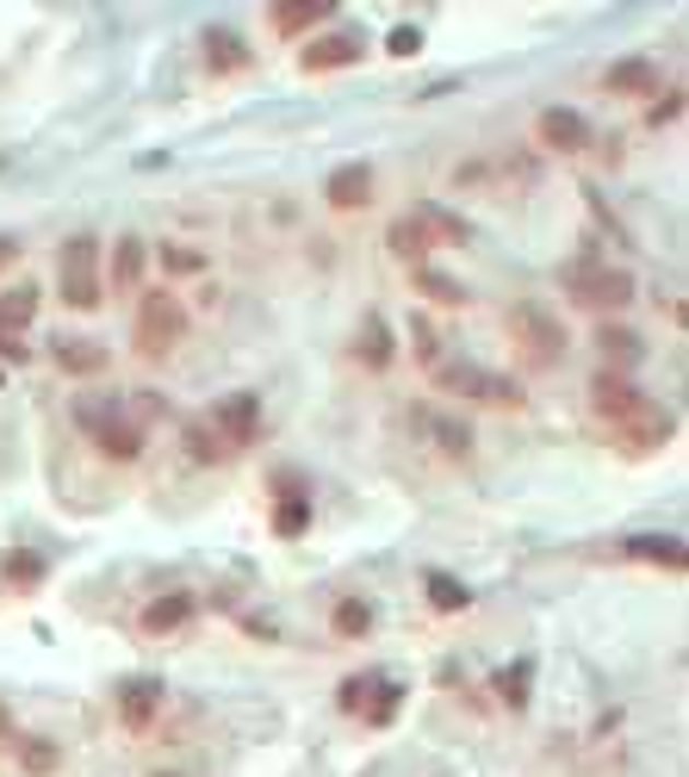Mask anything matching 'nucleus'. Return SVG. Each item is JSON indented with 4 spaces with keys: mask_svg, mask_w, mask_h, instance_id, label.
<instances>
[{
    "mask_svg": "<svg viewBox=\"0 0 689 777\" xmlns=\"http://www.w3.org/2000/svg\"><path fill=\"white\" fill-rule=\"evenodd\" d=\"M162 679H118V709H125V721L131 728H150L155 721V709H162Z\"/></svg>",
    "mask_w": 689,
    "mask_h": 777,
    "instance_id": "4468645a",
    "label": "nucleus"
},
{
    "mask_svg": "<svg viewBox=\"0 0 689 777\" xmlns=\"http://www.w3.org/2000/svg\"><path fill=\"white\" fill-rule=\"evenodd\" d=\"M410 280H417V292H429V299H441V305H466V287L447 280V274H435V268H410Z\"/></svg>",
    "mask_w": 689,
    "mask_h": 777,
    "instance_id": "7c9ffc66",
    "label": "nucleus"
},
{
    "mask_svg": "<svg viewBox=\"0 0 689 777\" xmlns=\"http://www.w3.org/2000/svg\"><path fill=\"white\" fill-rule=\"evenodd\" d=\"M652 62H621V69H609V76H603V88H609V94H646L652 88Z\"/></svg>",
    "mask_w": 689,
    "mask_h": 777,
    "instance_id": "c85d7f7f",
    "label": "nucleus"
},
{
    "mask_svg": "<svg viewBox=\"0 0 689 777\" xmlns=\"http://www.w3.org/2000/svg\"><path fill=\"white\" fill-rule=\"evenodd\" d=\"M621 554H628V560H646V566H665V572H684L689 566V547L677 542V535H633V542H621Z\"/></svg>",
    "mask_w": 689,
    "mask_h": 777,
    "instance_id": "f3484780",
    "label": "nucleus"
},
{
    "mask_svg": "<svg viewBox=\"0 0 689 777\" xmlns=\"http://www.w3.org/2000/svg\"><path fill=\"white\" fill-rule=\"evenodd\" d=\"M57 287H62V305H69V311H100V299H106V280H100V236H94V231L69 236L62 268H57Z\"/></svg>",
    "mask_w": 689,
    "mask_h": 777,
    "instance_id": "7ed1b4c3",
    "label": "nucleus"
},
{
    "mask_svg": "<svg viewBox=\"0 0 689 777\" xmlns=\"http://www.w3.org/2000/svg\"><path fill=\"white\" fill-rule=\"evenodd\" d=\"M385 50H392V57H417V50H422V32H417V25H392Z\"/></svg>",
    "mask_w": 689,
    "mask_h": 777,
    "instance_id": "f704fd0d",
    "label": "nucleus"
},
{
    "mask_svg": "<svg viewBox=\"0 0 689 777\" xmlns=\"http://www.w3.org/2000/svg\"><path fill=\"white\" fill-rule=\"evenodd\" d=\"M0 579L13 584V591H38V584H44V560L32 554V547H20V554L0 560Z\"/></svg>",
    "mask_w": 689,
    "mask_h": 777,
    "instance_id": "b1692460",
    "label": "nucleus"
},
{
    "mask_svg": "<svg viewBox=\"0 0 689 777\" xmlns=\"http://www.w3.org/2000/svg\"><path fill=\"white\" fill-rule=\"evenodd\" d=\"M13 740L20 734H13V716H7V703H0V746H13Z\"/></svg>",
    "mask_w": 689,
    "mask_h": 777,
    "instance_id": "ea45409f",
    "label": "nucleus"
},
{
    "mask_svg": "<svg viewBox=\"0 0 689 777\" xmlns=\"http://www.w3.org/2000/svg\"><path fill=\"white\" fill-rule=\"evenodd\" d=\"M528 679H535V665L522 660L516 672H503V679H498V697L510 703V709H528Z\"/></svg>",
    "mask_w": 689,
    "mask_h": 777,
    "instance_id": "473e14b6",
    "label": "nucleus"
},
{
    "mask_svg": "<svg viewBox=\"0 0 689 777\" xmlns=\"http://www.w3.org/2000/svg\"><path fill=\"white\" fill-rule=\"evenodd\" d=\"M422 591H429V603H435L441 616H459V610H466V584L454 579V572H429V579H422Z\"/></svg>",
    "mask_w": 689,
    "mask_h": 777,
    "instance_id": "a878e982",
    "label": "nucleus"
},
{
    "mask_svg": "<svg viewBox=\"0 0 689 777\" xmlns=\"http://www.w3.org/2000/svg\"><path fill=\"white\" fill-rule=\"evenodd\" d=\"M187 454H192V461H199V466H218V461H224V454H230V448L218 442V436H211L206 424H192V429H187Z\"/></svg>",
    "mask_w": 689,
    "mask_h": 777,
    "instance_id": "2f4dec72",
    "label": "nucleus"
},
{
    "mask_svg": "<svg viewBox=\"0 0 689 777\" xmlns=\"http://www.w3.org/2000/svg\"><path fill=\"white\" fill-rule=\"evenodd\" d=\"M677 113H684V88H670V94L665 100H658V106H652V125H670V118H677Z\"/></svg>",
    "mask_w": 689,
    "mask_h": 777,
    "instance_id": "c9c22d12",
    "label": "nucleus"
},
{
    "mask_svg": "<svg viewBox=\"0 0 689 777\" xmlns=\"http://www.w3.org/2000/svg\"><path fill=\"white\" fill-rule=\"evenodd\" d=\"M57 368L62 373H100L106 368V349H100V343H57Z\"/></svg>",
    "mask_w": 689,
    "mask_h": 777,
    "instance_id": "cd10ccee",
    "label": "nucleus"
},
{
    "mask_svg": "<svg viewBox=\"0 0 689 777\" xmlns=\"http://www.w3.org/2000/svg\"><path fill=\"white\" fill-rule=\"evenodd\" d=\"M32 311H38V287H13V292H7V299H0V343H7V330H25Z\"/></svg>",
    "mask_w": 689,
    "mask_h": 777,
    "instance_id": "393cba45",
    "label": "nucleus"
},
{
    "mask_svg": "<svg viewBox=\"0 0 689 777\" xmlns=\"http://www.w3.org/2000/svg\"><path fill=\"white\" fill-rule=\"evenodd\" d=\"M441 429V442L454 448V454H466V448H472V436H466V424H435Z\"/></svg>",
    "mask_w": 689,
    "mask_h": 777,
    "instance_id": "4c0bfd02",
    "label": "nucleus"
},
{
    "mask_svg": "<svg viewBox=\"0 0 689 777\" xmlns=\"http://www.w3.org/2000/svg\"><path fill=\"white\" fill-rule=\"evenodd\" d=\"M187 336V305L168 299V292H143V305H137V324H131V343L143 361H162Z\"/></svg>",
    "mask_w": 689,
    "mask_h": 777,
    "instance_id": "20e7f679",
    "label": "nucleus"
},
{
    "mask_svg": "<svg viewBox=\"0 0 689 777\" xmlns=\"http://www.w3.org/2000/svg\"><path fill=\"white\" fill-rule=\"evenodd\" d=\"M211 436L224 448H249V442H261V398L255 392H230V398H218L211 405Z\"/></svg>",
    "mask_w": 689,
    "mask_h": 777,
    "instance_id": "0eeeda50",
    "label": "nucleus"
},
{
    "mask_svg": "<svg viewBox=\"0 0 689 777\" xmlns=\"http://www.w3.org/2000/svg\"><path fill=\"white\" fill-rule=\"evenodd\" d=\"M398 703H404V684H373V679H366V703H361V716L373 721V728H385V721L398 716Z\"/></svg>",
    "mask_w": 689,
    "mask_h": 777,
    "instance_id": "bb28decb",
    "label": "nucleus"
},
{
    "mask_svg": "<svg viewBox=\"0 0 689 777\" xmlns=\"http://www.w3.org/2000/svg\"><path fill=\"white\" fill-rule=\"evenodd\" d=\"M329 13H336L329 0H280V7H273V32H280V38H305V32H317Z\"/></svg>",
    "mask_w": 689,
    "mask_h": 777,
    "instance_id": "a211bd4d",
    "label": "nucleus"
},
{
    "mask_svg": "<svg viewBox=\"0 0 689 777\" xmlns=\"http://www.w3.org/2000/svg\"><path fill=\"white\" fill-rule=\"evenodd\" d=\"M354 361H366L373 373H385L392 361H398V349H392V330H385L379 311H366V317H361V330H354Z\"/></svg>",
    "mask_w": 689,
    "mask_h": 777,
    "instance_id": "dca6fc26",
    "label": "nucleus"
},
{
    "mask_svg": "<svg viewBox=\"0 0 689 777\" xmlns=\"http://www.w3.org/2000/svg\"><path fill=\"white\" fill-rule=\"evenodd\" d=\"M155 777H174V772H155Z\"/></svg>",
    "mask_w": 689,
    "mask_h": 777,
    "instance_id": "a19ab883",
    "label": "nucleus"
},
{
    "mask_svg": "<svg viewBox=\"0 0 689 777\" xmlns=\"http://www.w3.org/2000/svg\"><path fill=\"white\" fill-rule=\"evenodd\" d=\"M435 386L454 392V398H479V405H503V410H522V386L510 373H484L472 361H435Z\"/></svg>",
    "mask_w": 689,
    "mask_h": 777,
    "instance_id": "39448f33",
    "label": "nucleus"
},
{
    "mask_svg": "<svg viewBox=\"0 0 689 777\" xmlns=\"http://www.w3.org/2000/svg\"><path fill=\"white\" fill-rule=\"evenodd\" d=\"M559 292H565L577 311H628L633 274L609 268V262H572V268L559 274Z\"/></svg>",
    "mask_w": 689,
    "mask_h": 777,
    "instance_id": "f03ea898",
    "label": "nucleus"
},
{
    "mask_svg": "<svg viewBox=\"0 0 689 777\" xmlns=\"http://www.w3.org/2000/svg\"><path fill=\"white\" fill-rule=\"evenodd\" d=\"M311 529V498L299 491V479H280V505H273V535H287V542H299Z\"/></svg>",
    "mask_w": 689,
    "mask_h": 777,
    "instance_id": "6ab92c4d",
    "label": "nucleus"
},
{
    "mask_svg": "<svg viewBox=\"0 0 689 777\" xmlns=\"http://www.w3.org/2000/svg\"><path fill=\"white\" fill-rule=\"evenodd\" d=\"M206 62L218 69V76H236V69H249V44L236 38L230 25H211L206 32Z\"/></svg>",
    "mask_w": 689,
    "mask_h": 777,
    "instance_id": "aec40b11",
    "label": "nucleus"
},
{
    "mask_svg": "<svg viewBox=\"0 0 689 777\" xmlns=\"http://www.w3.org/2000/svg\"><path fill=\"white\" fill-rule=\"evenodd\" d=\"M329 628H336L342 641L373 635V603H366V598H342V603H336V616H329Z\"/></svg>",
    "mask_w": 689,
    "mask_h": 777,
    "instance_id": "4be33fe9",
    "label": "nucleus"
},
{
    "mask_svg": "<svg viewBox=\"0 0 689 777\" xmlns=\"http://www.w3.org/2000/svg\"><path fill=\"white\" fill-rule=\"evenodd\" d=\"M591 405H596V417L609 429H621L628 417H640V410L652 405L646 392L633 386V380H621V373H596V386H591Z\"/></svg>",
    "mask_w": 689,
    "mask_h": 777,
    "instance_id": "1a4fd4ad",
    "label": "nucleus"
},
{
    "mask_svg": "<svg viewBox=\"0 0 689 777\" xmlns=\"http://www.w3.org/2000/svg\"><path fill=\"white\" fill-rule=\"evenodd\" d=\"M540 143L572 155V150H584V143H591V125H584L572 106H547V113H540Z\"/></svg>",
    "mask_w": 689,
    "mask_h": 777,
    "instance_id": "2eb2a0df",
    "label": "nucleus"
},
{
    "mask_svg": "<svg viewBox=\"0 0 689 777\" xmlns=\"http://www.w3.org/2000/svg\"><path fill=\"white\" fill-rule=\"evenodd\" d=\"M143 236H118L113 250V292H137V280H143Z\"/></svg>",
    "mask_w": 689,
    "mask_h": 777,
    "instance_id": "412c9836",
    "label": "nucleus"
},
{
    "mask_svg": "<svg viewBox=\"0 0 689 777\" xmlns=\"http://www.w3.org/2000/svg\"><path fill=\"white\" fill-rule=\"evenodd\" d=\"M336 703H342L348 716H361V703H366V679H348L342 691H336Z\"/></svg>",
    "mask_w": 689,
    "mask_h": 777,
    "instance_id": "e433bc0d",
    "label": "nucleus"
},
{
    "mask_svg": "<svg viewBox=\"0 0 689 777\" xmlns=\"http://www.w3.org/2000/svg\"><path fill=\"white\" fill-rule=\"evenodd\" d=\"M366 57V38L361 32H324V38H305V50H299V62H305L311 76H336V69H348V62Z\"/></svg>",
    "mask_w": 689,
    "mask_h": 777,
    "instance_id": "9d476101",
    "label": "nucleus"
},
{
    "mask_svg": "<svg viewBox=\"0 0 689 777\" xmlns=\"http://www.w3.org/2000/svg\"><path fill=\"white\" fill-rule=\"evenodd\" d=\"M192 616H199V603H192L187 591H162V598L143 603V635H155V641H162V635H180Z\"/></svg>",
    "mask_w": 689,
    "mask_h": 777,
    "instance_id": "f8f14e48",
    "label": "nucleus"
},
{
    "mask_svg": "<svg viewBox=\"0 0 689 777\" xmlns=\"http://www.w3.org/2000/svg\"><path fill=\"white\" fill-rule=\"evenodd\" d=\"M7 262H20V236L0 231V268H7Z\"/></svg>",
    "mask_w": 689,
    "mask_h": 777,
    "instance_id": "58836bf2",
    "label": "nucleus"
},
{
    "mask_svg": "<svg viewBox=\"0 0 689 777\" xmlns=\"http://www.w3.org/2000/svg\"><path fill=\"white\" fill-rule=\"evenodd\" d=\"M510 343L522 349L528 368H559V361H565V330H559V317H547L540 305L510 311Z\"/></svg>",
    "mask_w": 689,
    "mask_h": 777,
    "instance_id": "423d86ee",
    "label": "nucleus"
},
{
    "mask_svg": "<svg viewBox=\"0 0 689 777\" xmlns=\"http://www.w3.org/2000/svg\"><path fill=\"white\" fill-rule=\"evenodd\" d=\"M596 349L609 355V361H621V368H633V361L646 355V343H640L628 324H603V330H596Z\"/></svg>",
    "mask_w": 689,
    "mask_h": 777,
    "instance_id": "5701e85b",
    "label": "nucleus"
},
{
    "mask_svg": "<svg viewBox=\"0 0 689 777\" xmlns=\"http://www.w3.org/2000/svg\"><path fill=\"white\" fill-rule=\"evenodd\" d=\"M435 243H466V218L441 212V206H417L410 218H398L392 231H385V250L410 262V268H429V250Z\"/></svg>",
    "mask_w": 689,
    "mask_h": 777,
    "instance_id": "f257e3e1",
    "label": "nucleus"
},
{
    "mask_svg": "<svg viewBox=\"0 0 689 777\" xmlns=\"http://www.w3.org/2000/svg\"><path fill=\"white\" fill-rule=\"evenodd\" d=\"M677 436V417L670 410H658V405H646L640 417H628L621 429H609V442L628 454V461H646V454H658V448Z\"/></svg>",
    "mask_w": 689,
    "mask_h": 777,
    "instance_id": "6e6552de",
    "label": "nucleus"
},
{
    "mask_svg": "<svg viewBox=\"0 0 689 777\" xmlns=\"http://www.w3.org/2000/svg\"><path fill=\"white\" fill-rule=\"evenodd\" d=\"M81 424L94 429L100 454H113V461H137V454H143V429L125 424V417H100L94 405H81Z\"/></svg>",
    "mask_w": 689,
    "mask_h": 777,
    "instance_id": "9b49d317",
    "label": "nucleus"
},
{
    "mask_svg": "<svg viewBox=\"0 0 689 777\" xmlns=\"http://www.w3.org/2000/svg\"><path fill=\"white\" fill-rule=\"evenodd\" d=\"M162 268H168V274H199V268H206V255L180 250V243H162Z\"/></svg>",
    "mask_w": 689,
    "mask_h": 777,
    "instance_id": "72a5a7b5",
    "label": "nucleus"
},
{
    "mask_svg": "<svg viewBox=\"0 0 689 777\" xmlns=\"http://www.w3.org/2000/svg\"><path fill=\"white\" fill-rule=\"evenodd\" d=\"M324 194H329L336 212H361L366 199H373V169H366V162H342V169L324 181Z\"/></svg>",
    "mask_w": 689,
    "mask_h": 777,
    "instance_id": "ddd939ff",
    "label": "nucleus"
},
{
    "mask_svg": "<svg viewBox=\"0 0 689 777\" xmlns=\"http://www.w3.org/2000/svg\"><path fill=\"white\" fill-rule=\"evenodd\" d=\"M13 746H20V765H25L32 777H57L62 753L50 746V740H13Z\"/></svg>",
    "mask_w": 689,
    "mask_h": 777,
    "instance_id": "c756f323",
    "label": "nucleus"
}]
</instances>
